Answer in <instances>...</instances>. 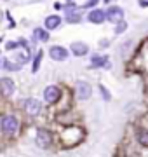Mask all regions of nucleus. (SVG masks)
<instances>
[{
  "label": "nucleus",
  "instance_id": "412c9836",
  "mask_svg": "<svg viewBox=\"0 0 148 157\" xmlns=\"http://www.w3.org/2000/svg\"><path fill=\"white\" fill-rule=\"evenodd\" d=\"M98 4H99V0H87V4H84V7H80V9H96Z\"/></svg>",
  "mask_w": 148,
  "mask_h": 157
},
{
  "label": "nucleus",
  "instance_id": "6e6552de",
  "mask_svg": "<svg viewBox=\"0 0 148 157\" xmlns=\"http://www.w3.org/2000/svg\"><path fill=\"white\" fill-rule=\"evenodd\" d=\"M87 21L92 23V25H103L105 21H108V19H106V11H103L99 7L91 9V12L87 14Z\"/></svg>",
  "mask_w": 148,
  "mask_h": 157
},
{
  "label": "nucleus",
  "instance_id": "4468645a",
  "mask_svg": "<svg viewBox=\"0 0 148 157\" xmlns=\"http://www.w3.org/2000/svg\"><path fill=\"white\" fill-rule=\"evenodd\" d=\"M21 65H19V63H16L14 61V59H9V58H2V70H4V72H19V70H21Z\"/></svg>",
  "mask_w": 148,
  "mask_h": 157
},
{
  "label": "nucleus",
  "instance_id": "a878e982",
  "mask_svg": "<svg viewBox=\"0 0 148 157\" xmlns=\"http://www.w3.org/2000/svg\"><path fill=\"white\" fill-rule=\"evenodd\" d=\"M110 2H112V0H105V4H110Z\"/></svg>",
  "mask_w": 148,
  "mask_h": 157
},
{
  "label": "nucleus",
  "instance_id": "5701e85b",
  "mask_svg": "<svg viewBox=\"0 0 148 157\" xmlns=\"http://www.w3.org/2000/svg\"><path fill=\"white\" fill-rule=\"evenodd\" d=\"M108 44H110V40H108V39L99 40V47H108Z\"/></svg>",
  "mask_w": 148,
  "mask_h": 157
},
{
  "label": "nucleus",
  "instance_id": "bb28decb",
  "mask_svg": "<svg viewBox=\"0 0 148 157\" xmlns=\"http://www.w3.org/2000/svg\"><path fill=\"white\" fill-rule=\"evenodd\" d=\"M68 2H75V0H68Z\"/></svg>",
  "mask_w": 148,
  "mask_h": 157
},
{
  "label": "nucleus",
  "instance_id": "ddd939ff",
  "mask_svg": "<svg viewBox=\"0 0 148 157\" xmlns=\"http://www.w3.org/2000/svg\"><path fill=\"white\" fill-rule=\"evenodd\" d=\"M134 140L141 147H148V129L146 128H136L134 129Z\"/></svg>",
  "mask_w": 148,
  "mask_h": 157
},
{
  "label": "nucleus",
  "instance_id": "39448f33",
  "mask_svg": "<svg viewBox=\"0 0 148 157\" xmlns=\"http://www.w3.org/2000/svg\"><path fill=\"white\" fill-rule=\"evenodd\" d=\"M124 9L119 6H110L108 9H106V19H108L112 25H117V23L124 21Z\"/></svg>",
  "mask_w": 148,
  "mask_h": 157
},
{
  "label": "nucleus",
  "instance_id": "6ab92c4d",
  "mask_svg": "<svg viewBox=\"0 0 148 157\" xmlns=\"http://www.w3.org/2000/svg\"><path fill=\"white\" fill-rule=\"evenodd\" d=\"M19 40H9V42H6V51H17L19 49Z\"/></svg>",
  "mask_w": 148,
  "mask_h": 157
},
{
  "label": "nucleus",
  "instance_id": "9b49d317",
  "mask_svg": "<svg viewBox=\"0 0 148 157\" xmlns=\"http://www.w3.org/2000/svg\"><path fill=\"white\" fill-rule=\"evenodd\" d=\"M91 68H112L108 61V56H103V54H92L91 56Z\"/></svg>",
  "mask_w": 148,
  "mask_h": 157
},
{
  "label": "nucleus",
  "instance_id": "4be33fe9",
  "mask_svg": "<svg viewBox=\"0 0 148 157\" xmlns=\"http://www.w3.org/2000/svg\"><path fill=\"white\" fill-rule=\"evenodd\" d=\"M131 44H132L131 40H129V42H124V44H122V47H120V54H122V56L129 52V47H131Z\"/></svg>",
  "mask_w": 148,
  "mask_h": 157
},
{
  "label": "nucleus",
  "instance_id": "aec40b11",
  "mask_svg": "<svg viewBox=\"0 0 148 157\" xmlns=\"http://www.w3.org/2000/svg\"><path fill=\"white\" fill-rule=\"evenodd\" d=\"M98 89H99V93H101V96H103V100H105V101H110V100H112V94L106 91V87H105L103 84L98 86Z\"/></svg>",
  "mask_w": 148,
  "mask_h": 157
},
{
  "label": "nucleus",
  "instance_id": "dca6fc26",
  "mask_svg": "<svg viewBox=\"0 0 148 157\" xmlns=\"http://www.w3.org/2000/svg\"><path fill=\"white\" fill-rule=\"evenodd\" d=\"M12 59L23 67V65H26V63L30 61V52H26V51H24V52H17V51H14V58H12Z\"/></svg>",
  "mask_w": 148,
  "mask_h": 157
},
{
  "label": "nucleus",
  "instance_id": "f257e3e1",
  "mask_svg": "<svg viewBox=\"0 0 148 157\" xmlns=\"http://www.w3.org/2000/svg\"><path fill=\"white\" fill-rule=\"evenodd\" d=\"M0 128H2V133L6 136H16L17 131H19V121L12 113H4L0 119Z\"/></svg>",
  "mask_w": 148,
  "mask_h": 157
},
{
  "label": "nucleus",
  "instance_id": "0eeeda50",
  "mask_svg": "<svg viewBox=\"0 0 148 157\" xmlns=\"http://www.w3.org/2000/svg\"><path fill=\"white\" fill-rule=\"evenodd\" d=\"M68 54H70V51L66 47H63V45H52L51 49H49V56L54 61H66Z\"/></svg>",
  "mask_w": 148,
  "mask_h": 157
},
{
  "label": "nucleus",
  "instance_id": "7ed1b4c3",
  "mask_svg": "<svg viewBox=\"0 0 148 157\" xmlns=\"http://www.w3.org/2000/svg\"><path fill=\"white\" fill-rule=\"evenodd\" d=\"M23 110L26 115H30V117H37L40 113V110H42V103H40L37 98H26V100L23 101Z\"/></svg>",
  "mask_w": 148,
  "mask_h": 157
},
{
  "label": "nucleus",
  "instance_id": "b1692460",
  "mask_svg": "<svg viewBox=\"0 0 148 157\" xmlns=\"http://www.w3.org/2000/svg\"><path fill=\"white\" fill-rule=\"evenodd\" d=\"M138 4H139V7H148V0H139Z\"/></svg>",
  "mask_w": 148,
  "mask_h": 157
},
{
  "label": "nucleus",
  "instance_id": "393cba45",
  "mask_svg": "<svg viewBox=\"0 0 148 157\" xmlns=\"http://www.w3.org/2000/svg\"><path fill=\"white\" fill-rule=\"evenodd\" d=\"M54 9H56V11H59V9H63V6H61V4H57V2H56V4H54Z\"/></svg>",
  "mask_w": 148,
  "mask_h": 157
},
{
  "label": "nucleus",
  "instance_id": "cd10ccee",
  "mask_svg": "<svg viewBox=\"0 0 148 157\" xmlns=\"http://www.w3.org/2000/svg\"><path fill=\"white\" fill-rule=\"evenodd\" d=\"M4 2H9V0H4Z\"/></svg>",
  "mask_w": 148,
  "mask_h": 157
},
{
  "label": "nucleus",
  "instance_id": "1a4fd4ad",
  "mask_svg": "<svg viewBox=\"0 0 148 157\" xmlns=\"http://www.w3.org/2000/svg\"><path fill=\"white\" fill-rule=\"evenodd\" d=\"M0 89H2V94L9 98L16 93V84H14V80L9 77H2L0 78Z\"/></svg>",
  "mask_w": 148,
  "mask_h": 157
},
{
  "label": "nucleus",
  "instance_id": "423d86ee",
  "mask_svg": "<svg viewBox=\"0 0 148 157\" xmlns=\"http://www.w3.org/2000/svg\"><path fill=\"white\" fill-rule=\"evenodd\" d=\"M59 96H61V91H59V87L54 86V84L47 86L46 89H44V100H46V103H49V105L57 103V101H59Z\"/></svg>",
  "mask_w": 148,
  "mask_h": 157
},
{
  "label": "nucleus",
  "instance_id": "f03ea898",
  "mask_svg": "<svg viewBox=\"0 0 148 157\" xmlns=\"http://www.w3.org/2000/svg\"><path fill=\"white\" fill-rule=\"evenodd\" d=\"M35 143L39 148H51L52 145V133L46 128H39L37 129V135H35Z\"/></svg>",
  "mask_w": 148,
  "mask_h": 157
},
{
  "label": "nucleus",
  "instance_id": "9d476101",
  "mask_svg": "<svg viewBox=\"0 0 148 157\" xmlns=\"http://www.w3.org/2000/svg\"><path fill=\"white\" fill-rule=\"evenodd\" d=\"M70 52H72L73 56H77V58H82V56H86L87 52H89V45H87L86 42H80V40L72 42V44H70Z\"/></svg>",
  "mask_w": 148,
  "mask_h": 157
},
{
  "label": "nucleus",
  "instance_id": "2eb2a0df",
  "mask_svg": "<svg viewBox=\"0 0 148 157\" xmlns=\"http://www.w3.org/2000/svg\"><path fill=\"white\" fill-rule=\"evenodd\" d=\"M33 40H37V42H47L49 40V30L44 26H39V28L33 30Z\"/></svg>",
  "mask_w": 148,
  "mask_h": 157
},
{
  "label": "nucleus",
  "instance_id": "20e7f679",
  "mask_svg": "<svg viewBox=\"0 0 148 157\" xmlns=\"http://www.w3.org/2000/svg\"><path fill=\"white\" fill-rule=\"evenodd\" d=\"M75 93H77V100L79 101H86L92 96V87L86 80H79L75 84Z\"/></svg>",
  "mask_w": 148,
  "mask_h": 157
},
{
  "label": "nucleus",
  "instance_id": "f3484780",
  "mask_svg": "<svg viewBox=\"0 0 148 157\" xmlns=\"http://www.w3.org/2000/svg\"><path fill=\"white\" fill-rule=\"evenodd\" d=\"M42 59H44V51H39V52L35 54V58H33V65H31V72H33V73L39 72V68H40V63H42Z\"/></svg>",
  "mask_w": 148,
  "mask_h": 157
},
{
  "label": "nucleus",
  "instance_id": "a211bd4d",
  "mask_svg": "<svg viewBox=\"0 0 148 157\" xmlns=\"http://www.w3.org/2000/svg\"><path fill=\"white\" fill-rule=\"evenodd\" d=\"M125 30H127V21H125V19L115 25V33H117V35H122Z\"/></svg>",
  "mask_w": 148,
  "mask_h": 157
},
{
  "label": "nucleus",
  "instance_id": "f8f14e48",
  "mask_svg": "<svg viewBox=\"0 0 148 157\" xmlns=\"http://www.w3.org/2000/svg\"><path fill=\"white\" fill-rule=\"evenodd\" d=\"M63 23V17L57 16V14H51V16L46 17V21H44V26H46L47 30H57L59 26H61Z\"/></svg>",
  "mask_w": 148,
  "mask_h": 157
}]
</instances>
